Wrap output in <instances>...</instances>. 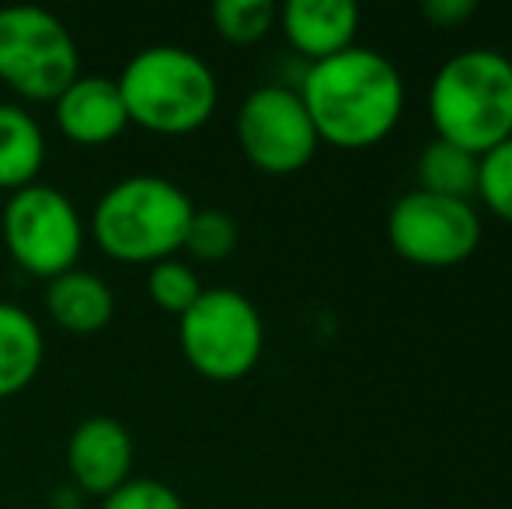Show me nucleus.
Here are the masks:
<instances>
[{
  "mask_svg": "<svg viewBox=\"0 0 512 509\" xmlns=\"http://www.w3.org/2000/svg\"><path fill=\"white\" fill-rule=\"evenodd\" d=\"M439 140L481 157L512 136V60L495 49H467L446 60L429 88Z\"/></svg>",
  "mask_w": 512,
  "mask_h": 509,
  "instance_id": "2",
  "label": "nucleus"
},
{
  "mask_svg": "<svg viewBox=\"0 0 512 509\" xmlns=\"http://www.w3.org/2000/svg\"><path fill=\"white\" fill-rule=\"evenodd\" d=\"M4 241L11 255L39 276H60L74 269L84 245V224L77 206L53 185H25L4 206Z\"/></svg>",
  "mask_w": 512,
  "mask_h": 509,
  "instance_id": "7",
  "label": "nucleus"
},
{
  "mask_svg": "<svg viewBox=\"0 0 512 509\" xmlns=\"http://www.w3.org/2000/svg\"><path fill=\"white\" fill-rule=\"evenodd\" d=\"M279 7L272 0H216L213 4V25L223 39L230 42H258L276 25Z\"/></svg>",
  "mask_w": 512,
  "mask_h": 509,
  "instance_id": "17",
  "label": "nucleus"
},
{
  "mask_svg": "<svg viewBox=\"0 0 512 509\" xmlns=\"http://www.w3.org/2000/svg\"><path fill=\"white\" fill-rule=\"evenodd\" d=\"M46 161L42 129L21 105L0 102V189H25Z\"/></svg>",
  "mask_w": 512,
  "mask_h": 509,
  "instance_id": "15",
  "label": "nucleus"
},
{
  "mask_svg": "<svg viewBox=\"0 0 512 509\" xmlns=\"http://www.w3.org/2000/svg\"><path fill=\"white\" fill-rule=\"evenodd\" d=\"M478 161L481 157L453 147L446 140H432L418 157V182L422 192L446 199H464L478 192Z\"/></svg>",
  "mask_w": 512,
  "mask_h": 509,
  "instance_id": "16",
  "label": "nucleus"
},
{
  "mask_svg": "<svg viewBox=\"0 0 512 509\" xmlns=\"http://www.w3.org/2000/svg\"><path fill=\"white\" fill-rule=\"evenodd\" d=\"M56 123L74 143H108L129 126L119 81L102 74H77L56 98Z\"/></svg>",
  "mask_w": 512,
  "mask_h": 509,
  "instance_id": "11",
  "label": "nucleus"
},
{
  "mask_svg": "<svg viewBox=\"0 0 512 509\" xmlns=\"http://www.w3.org/2000/svg\"><path fill=\"white\" fill-rule=\"evenodd\" d=\"M42 332L39 321L18 304L0 300V398L25 391L42 367Z\"/></svg>",
  "mask_w": 512,
  "mask_h": 509,
  "instance_id": "14",
  "label": "nucleus"
},
{
  "mask_svg": "<svg viewBox=\"0 0 512 509\" xmlns=\"http://www.w3.org/2000/svg\"><path fill=\"white\" fill-rule=\"evenodd\" d=\"M391 248L405 262L422 269H450L474 255L481 241L478 213L464 199L432 196V192H408L394 203L387 217Z\"/></svg>",
  "mask_w": 512,
  "mask_h": 509,
  "instance_id": "8",
  "label": "nucleus"
},
{
  "mask_svg": "<svg viewBox=\"0 0 512 509\" xmlns=\"http://www.w3.org/2000/svg\"><path fill=\"white\" fill-rule=\"evenodd\" d=\"M67 464L81 489L108 496L122 482H129V471H133V436L126 433L122 422L108 419V415H91L70 436Z\"/></svg>",
  "mask_w": 512,
  "mask_h": 509,
  "instance_id": "10",
  "label": "nucleus"
},
{
  "mask_svg": "<svg viewBox=\"0 0 512 509\" xmlns=\"http://www.w3.org/2000/svg\"><path fill=\"white\" fill-rule=\"evenodd\" d=\"M182 353L196 374L209 381H237L251 374L262 356V314L237 290H203L182 314Z\"/></svg>",
  "mask_w": 512,
  "mask_h": 509,
  "instance_id": "6",
  "label": "nucleus"
},
{
  "mask_svg": "<svg viewBox=\"0 0 512 509\" xmlns=\"http://www.w3.org/2000/svg\"><path fill=\"white\" fill-rule=\"evenodd\" d=\"M283 32L297 53L328 60L352 46L359 28V7L352 0H290L279 11Z\"/></svg>",
  "mask_w": 512,
  "mask_h": 509,
  "instance_id": "12",
  "label": "nucleus"
},
{
  "mask_svg": "<svg viewBox=\"0 0 512 509\" xmlns=\"http://www.w3.org/2000/svg\"><path fill=\"white\" fill-rule=\"evenodd\" d=\"M46 307L60 328L74 335H95L112 321L115 297L102 276L84 269H67L49 279Z\"/></svg>",
  "mask_w": 512,
  "mask_h": 509,
  "instance_id": "13",
  "label": "nucleus"
},
{
  "mask_svg": "<svg viewBox=\"0 0 512 509\" xmlns=\"http://www.w3.org/2000/svg\"><path fill=\"white\" fill-rule=\"evenodd\" d=\"M317 140L342 150H366L380 143L401 119L405 88L387 56L349 46L328 60L310 63L300 84Z\"/></svg>",
  "mask_w": 512,
  "mask_h": 509,
  "instance_id": "1",
  "label": "nucleus"
},
{
  "mask_svg": "<svg viewBox=\"0 0 512 509\" xmlns=\"http://www.w3.org/2000/svg\"><path fill=\"white\" fill-rule=\"evenodd\" d=\"M196 213L192 199L161 175H133L98 199L91 231L105 255L119 262H164L185 245Z\"/></svg>",
  "mask_w": 512,
  "mask_h": 509,
  "instance_id": "3",
  "label": "nucleus"
},
{
  "mask_svg": "<svg viewBox=\"0 0 512 509\" xmlns=\"http://www.w3.org/2000/svg\"><path fill=\"white\" fill-rule=\"evenodd\" d=\"M237 140L248 161L265 175H293L321 143L300 95L283 84H269L244 98L237 112Z\"/></svg>",
  "mask_w": 512,
  "mask_h": 509,
  "instance_id": "9",
  "label": "nucleus"
},
{
  "mask_svg": "<svg viewBox=\"0 0 512 509\" xmlns=\"http://www.w3.org/2000/svg\"><path fill=\"white\" fill-rule=\"evenodd\" d=\"M60 509H74V506H60Z\"/></svg>",
  "mask_w": 512,
  "mask_h": 509,
  "instance_id": "23",
  "label": "nucleus"
},
{
  "mask_svg": "<svg viewBox=\"0 0 512 509\" xmlns=\"http://www.w3.org/2000/svg\"><path fill=\"white\" fill-rule=\"evenodd\" d=\"M478 196L495 217L512 224V136L478 161Z\"/></svg>",
  "mask_w": 512,
  "mask_h": 509,
  "instance_id": "20",
  "label": "nucleus"
},
{
  "mask_svg": "<svg viewBox=\"0 0 512 509\" xmlns=\"http://www.w3.org/2000/svg\"><path fill=\"white\" fill-rule=\"evenodd\" d=\"M474 11H478V4H474V0H425V4H422V14L436 28L460 25V21H467Z\"/></svg>",
  "mask_w": 512,
  "mask_h": 509,
  "instance_id": "22",
  "label": "nucleus"
},
{
  "mask_svg": "<svg viewBox=\"0 0 512 509\" xmlns=\"http://www.w3.org/2000/svg\"><path fill=\"white\" fill-rule=\"evenodd\" d=\"M129 123L154 133H189L216 109V77L182 46H147L119 77Z\"/></svg>",
  "mask_w": 512,
  "mask_h": 509,
  "instance_id": "4",
  "label": "nucleus"
},
{
  "mask_svg": "<svg viewBox=\"0 0 512 509\" xmlns=\"http://www.w3.org/2000/svg\"><path fill=\"white\" fill-rule=\"evenodd\" d=\"M102 509H185L178 492L157 478H129L115 492H108Z\"/></svg>",
  "mask_w": 512,
  "mask_h": 509,
  "instance_id": "21",
  "label": "nucleus"
},
{
  "mask_svg": "<svg viewBox=\"0 0 512 509\" xmlns=\"http://www.w3.org/2000/svg\"><path fill=\"white\" fill-rule=\"evenodd\" d=\"M203 262H220L237 248V224L223 210H196L185 231V245Z\"/></svg>",
  "mask_w": 512,
  "mask_h": 509,
  "instance_id": "19",
  "label": "nucleus"
},
{
  "mask_svg": "<svg viewBox=\"0 0 512 509\" xmlns=\"http://www.w3.org/2000/svg\"><path fill=\"white\" fill-rule=\"evenodd\" d=\"M147 290H150V300H154L161 311L182 318V314L199 300L203 286H199V276L192 272V265L178 262V258H164V262L150 265Z\"/></svg>",
  "mask_w": 512,
  "mask_h": 509,
  "instance_id": "18",
  "label": "nucleus"
},
{
  "mask_svg": "<svg viewBox=\"0 0 512 509\" xmlns=\"http://www.w3.org/2000/svg\"><path fill=\"white\" fill-rule=\"evenodd\" d=\"M81 74L77 42L46 7H0V77L18 95L56 102Z\"/></svg>",
  "mask_w": 512,
  "mask_h": 509,
  "instance_id": "5",
  "label": "nucleus"
}]
</instances>
